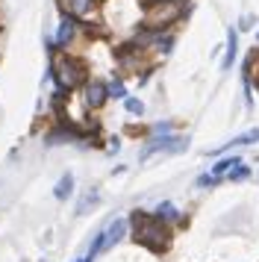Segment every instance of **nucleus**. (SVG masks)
<instances>
[{
    "instance_id": "ddd939ff",
    "label": "nucleus",
    "mask_w": 259,
    "mask_h": 262,
    "mask_svg": "<svg viewBox=\"0 0 259 262\" xmlns=\"http://www.w3.org/2000/svg\"><path fill=\"white\" fill-rule=\"evenodd\" d=\"M239 162H242L239 156H230V159H221L218 165H212V177L224 180V174H227V171H230V168H233V165H239Z\"/></svg>"
},
{
    "instance_id": "9b49d317",
    "label": "nucleus",
    "mask_w": 259,
    "mask_h": 262,
    "mask_svg": "<svg viewBox=\"0 0 259 262\" xmlns=\"http://www.w3.org/2000/svg\"><path fill=\"white\" fill-rule=\"evenodd\" d=\"M97 201H100V191H97V189H89V191L80 198V201H77V215H85Z\"/></svg>"
},
{
    "instance_id": "1a4fd4ad",
    "label": "nucleus",
    "mask_w": 259,
    "mask_h": 262,
    "mask_svg": "<svg viewBox=\"0 0 259 262\" xmlns=\"http://www.w3.org/2000/svg\"><path fill=\"white\" fill-rule=\"evenodd\" d=\"M259 142V130L253 127V130L242 133V136H235V139H230V142L224 144V147H218V150H212V154H227L230 147H242V144H256Z\"/></svg>"
},
{
    "instance_id": "6ab92c4d",
    "label": "nucleus",
    "mask_w": 259,
    "mask_h": 262,
    "mask_svg": "<svg viewBox=\"0 0 259 262\" xmlns=\"http://www.w3.org/2000/svg\"><path fill=\"white\" fill-rule=\"evenodd\" d=\"M141 3H144V6H153V3H162V0H141Z\"/></svg>"
},
{
    "instance_id": "aec40b11",
    "label": "nucleus",
    "mask_w": 259,
    "mask_h": 262,
    "mask_svg": "<svg viewBox=\"0 0 259 262\" xmlns=\"http://www.w3.org/2000/svg\"><path fill=\"white\" fill-rule=\"evenodd\" d=\"M82 262H92V256H89V259H82Z\"/></svg>"
},
{
    "instance_id": "423d86ee",
    "label": "nucleus",
    "mask_w": 259,
    "mask_h": 262,
    "mask_svg": "<svg viewBox=\"0 0 259 262\" xmlns=\"http://www.w3.org/2000/svg\"><path fill=\"white\" fill-rule=\"evenodd\" d=\"M77 30H80V24H77V18L71 12H62V21H59V33H56V48L65 50L74 45V38H77Z\"/></svg>"
},
{
    "instance_id": "4468645a",
    "label": "nucleus",
    "mask_w": 259,
    "mask_h": 262,
    "mask_svg": "<svg viewBox=\"0 0 259 262\" xmlns=\"http://www.w3.org/2000/svg\"><path fill=\"white\" fill-rule=\"evenodd\" d=\"M156 218H159V221H177V206L174 203H159Z\"/></svg>"
},
{
    "instance_id": "20e7f679",
    "label": "nucleus",
    "mask_w": 259,
    "mask_h": 262,
    "mask_svg": "<svg viewBox=\"0 0 259 262\" xmlns=\"http://www.w3.org/2000/svg\"><path fill=\"white\" fill-rule=\"evenodd\" d=\"M188 147V139L183 136H159V139H153L144 150H141V159H147L153 154H180V150H186Z\"/></svg>"
},
{
    "instance_id": "2eb2a0df",
    "label": "nucleus",
    "mask_w": 259,
    "mask_h": 262,
    "mask_svg": "<svg viewBox=\"0 0 259 262\" xmlns=\"http://www.w3.org/2000/svg\"><path fill=\"white\" fill-rule=\"evenodd\" d=\"M106 95L109 97H127V89L121 80H112V83H106Z\"/></svg>"
},
{
    "instance_id": "dca6fc26",
    "label": "nucleus",
    "mask_w": 259,
    "mask_h": 262,
    "mask_svg": "<svg viewBox=\"0 0 259 262\" xmlns=\"http://www.w3.org/2000/svg\"><path fill=\"white\" fill-rule=\"evenodd\" d=\"M247 174H250V171H247V165H245V162H239V165H233L227 174H224V177H227V180H245Z\"/></svg>"
},
{
    "instance_id": "f257e3e1",
    "label": "nucleus",
    "mask_w": 259,
    "mask_h": 262,
    "mask_svg": "<svg viewBox=\"0 0 259 262\" xmlns=\"http://www.w3.org/2000/svg\"><path fill=\"white\" fill-rule=\"evenodd\" d=\"M133 224H136V242L144 245V248H150L159 253V250H165L171 245V230L156 215H136Z\"/></svg>"
},
{
    "instance_id": "7ed1b4c3",
    "label": "nucleus",
    "mask_w": 259,
    "mask_h": 262,
    "mask_svg": "<svg viewBox=\"0 0 259 262\" xmlns=\"http://www.w3.org/2000/svg\"><path fill=\"white\" fill-rule=\"evenodd\" d=\"M180 12H183L180 0H162V3H153V6H147L144 27H150V30H162V27L174 24L177 18H180Z\"/></svg>"
},
{
    "instance_id": "0eeeda50",
    "label": "nucleus",
    "mask_w": 259,
    "mask_h": 262,
    "mask_svg": "<svg viewBox=\"0 0 259 262\" xmlns=\"http://www.w3.org/2000/svg\"><path fill=\"white\" fill-rule=\"evenodd\" d=\"M106 83L100 80H89V83H82V100H85V106L89 109H100L106 103Z\"/></svg>"
},
{
    "instance_id": "f3484780",
    "label": "nucleus",
    "mask_w": 259,
    "mask_h": 262,
    "mask_svg": "<svg viewBox=\"0 0 259 262\" xmlns=\"http://www.w3.org/2000/svg\"><path fill=\"white\" fill-rule=\"evenodd\" d=\"M124 109L133 112V115H144V103H141L139 97H127V100H124Z\"/></svg>"
},
{
    "instance_id": "9d476101",
    "label": "nucleus",
    "mask_w": 259,
    "mask_h": 262,
    "mask_svg": "<svg viewBox=\"0 0 259 262\" xmlns=\"http://www.w3.org/2000/svg\"><path fill=\"white\" fill-rule=\"evenodd\" d=\"M94 9V0H65V12H71L74 18H82Z\"/></svg>"
},
{
    "instance_id": "a211bd4d",
    "label": "nucleus",
    "mask_w": 259,
    "mask_h": 262,
    "mask_svg": "<svg viewBox=\"0 0 259 262\" xmlns=\"http://www.w3.org/2000/svg\"><path fill=\"white\" fill-rule=\"evenodd\" d=\"M215 183H218V177H212V174H203L198 180V186H215Z\"/></svg>"
},
{
    "instance_id": "f8f14e48",
    "label": "nucleus",
    "mask_w": 259,
    "mask_h": 262,
    "mask_svg": "<svg viewBox=\"0 0 259 262\" xmlns=\"http://www.w3.org/2000/svg\"><path fill=\"white\" fill-rule=\"evenodd\" d=\"M71 191H74V177H71V174H65V177L56 183V198H59V201H68Z\"/></svg>"
},
{
    "instance_id": "6e6552de",
    "label": "nucleus",
    "mask_w": 259,
    "mask_h": 262,
    "mask_svg": "<svg viewBox=\"0 0 259 262\" xmlns=\"http://www.w3.org/2000/svg\"><path fill=\"white\" fill-rule=\"evenodd\" d=\"M235 56H239V33H235V30H227V53H224V62H221L224 71L233 68Z\"/></svg>"
},
{
    "instance_id": "39448f33",
    "label": "nucleus",
    "mask_w": 259,
    "mask_h": 262,
    "mask_svg": "<svg viewBox=\"0 0 259 262\" xmlns=\"http://www.w3.org/2000/svg\"><path fill=\"white\" fill-rule=\"evenodd\" d=\"M124 233H127V221H124V218H115V221L109 224V230H106V233H100V236L94 238L92 253H89V256H94V253H100V250H109L112 245H118V242L124 238Z\"/></svg>"
},
{
    "instance_id": "f03ea898",
    "label": "nucleus",
    "mask_w": 259,
    "mask_h": 262,
    "mask_svg": "<svg viewBox=\"0 0 259 262\" xmlns=\"http://www.w3.org/2000/svg\"><path fill=\"white\" fill-rule=\"evenodd\" d=\"M53 80H56L59 92H74L77 85L85 83V65L74 56H56L53 59Z\"/></svg>"
}]
</instances>
